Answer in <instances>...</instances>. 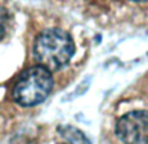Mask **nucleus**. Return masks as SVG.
Returning <instances> with one entry per match:
<instances>
[{
    "label": "nucleus",
    "mask_w": 148,
    "mask_h": 144,
    "mask_svg": "<svg viewBox=\"0 0 148 144\" xmlns=\"http://www.w3.org/2000/svg\"><path fill=\"white\" fill-rule=\"evenodd\" d=\"M116 134L125 144H147L148 118L146 111H133L117 122Z\"/></svg>",
    "instance_id": "nucleus-3"
},
{
    "label": "nucleus",
    "mask_w": 148,
    "mask_h": 144,
    "mask_svg": "<svg viewBox=\"0 0 148 144\" xmlns=\"http://www.w3.org/2000/svg\"><path fill=\"white\" fill-rule=\"evenodd\" d=\"M53 86L51 70L42 65L29 68L18 78L13 90V99L22 106H34L46 100Z\"/></svg>",
    "instance_id": "nucleus-2"
},
{
    "label": "nucleus",
    "mask_w": 148,
    "mask_h": 144,
    "mask_svg": "<svg viewBox=\"0 0 148 144\" xmlns=\"http://www.w3.org/2000/svg\"><path fill=\"white\" fill-rule=\"evenodd\" d=\"M134 1H139V3H147V0H134Z\"/></svg>",
    "instance_id": "nucleus-5"
},
{
    "label": "nucleus",
    "mask_w": 148,
    "mask_h": 144,
    "mask_svg": "<svg viewBox=\"0 0 148 144\" xmlns=\"http://www.w3.org/2000/svg\"><path fill=\"white\" fill-rule=\"evenodd\" d=\"M75 47L69 34L59 29L42 33L35 39L34 56L39 65L48 70H57L65 66L73 57Z\"/></svg>",
    "instance_id": "nucleus-1"
},
{
    "label": "nucleus",
    "mask_w": 148,
    "mask_h": 144,
    "mask_svg": "<svg viewBox=\"0 0 148 144\" xmlns=\"http://www.w3.org/2000/svg\"><path fill=\"white\" fill-rule=\"evenodd\" d=\"M4 21H5V14H4V10H3V9H0V39H1L3 34H4V30H5Z\"/></svg>",
    "instance_id": "nucleus-4"
}]
</instances>
